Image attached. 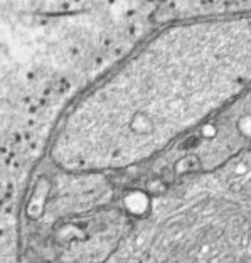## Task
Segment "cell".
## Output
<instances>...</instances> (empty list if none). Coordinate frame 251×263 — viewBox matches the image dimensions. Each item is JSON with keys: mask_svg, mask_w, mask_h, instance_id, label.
<instances>
[{"mask_svg": "<svg viewBox=\"0 0 251 263\" xmlns=\"http://www.w3.org/2000/svg\"><path fill=\"white\" fill-rule=\"evenodd\" d=\"M251 81V26L214 22L164 31L88 95L54 145L68 171L142 162Z\"/></svg>", "mask_w": 251, "mask_h": 263, "instance_id": "6da1fadb", "label": "cell"}]
</instances>
